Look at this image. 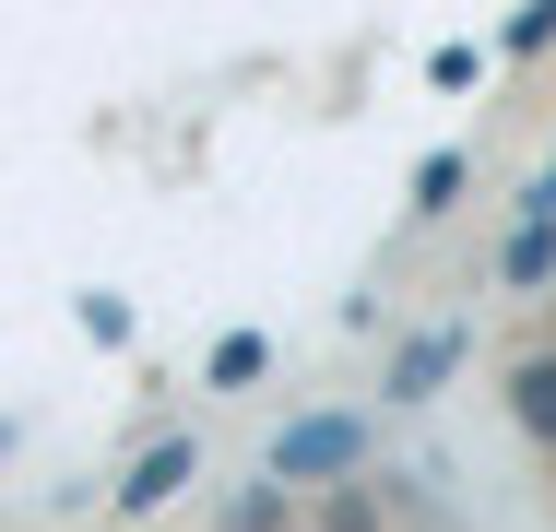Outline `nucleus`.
<instances>
[{
  "instance_id": "0eeeda50",
  "label": "nucleus",
  "mask_w": 556,
  "mask_h": 532,
  "mask_svg": "<svg viewBox=\"0 0 556 532\" xmlns=\"http://www.w3.org/2000/svg\"><path fill=\"white\" fill-rule=\"evenodd\" d=\"M497 48H521V60H533V48H556V0H533V12H509V24H497Z\"/></svg>"
},
{
  "instance_id": "f257e3e1",
  "label": "nucleus",
  "mask_w": 556,
  "mask_h": 532,
  "mask_svg": "<svg viewBox=\"0 0 556 532\" xmlns=\"http://www.w3.org/2000/svg\"><path fill=\"white\" fill-rule=\"evenodd\" d=\"M450 367H462V331H403V355H391V403H427V391H439Z\"/></svg>"
},
{
  "instance_id": "f03ea898",
  "label": "nucleus",
  "mask_w": 556,
  "mask_h": 532,
  "mask_svg": "<svg viewBox=\"0 0 556 532\" xmlns=\"http://www.w3.org/2000/svg\"><path fill=\"white\" fill-rule=\"evenodd\" d=\"M190 461H202V449H190V438H154V449H142V461H130V485H118V509H166V497H178V485H190Z\"/></svg>"
},
{
  "instance_id": "1a4fd4ad",
  "label": "nucleus",
  "mask_w": 556,
  "mask_h": 532,
  "mask_svg": "<svg viewBox=\"0 0 556 532\" xmlns=\"http://www.w3.org/2000/svg\"><path fill=\"white\" fill-rule=\"evenodd\" d=\"M450 190H462V154H427V166H415V202L439 213V202H450Z\"/></svg>"
},
{
  "instance_id": "423d86ee",
  "label": "nucleus",
  "mask_w": 556,
  "mask_h": 532,
  "mask_svg": "<svg viewBox=\"0 0 556 532\" xmlns=\"http://www.w3.org/2000/svg\"><path fill=\"white\" fill-rule=\"evenodd\" d=\"M261 367H273V343H261V331H225V343H214V391H249Z\"/></svg>"
},
{
  "instance_id": "9b49d317",
  "label": "nucleus",
  "mask_w": 556,
  "mask_h": 532,
  "mask_svg": "<svg viewBox=\"0 0 556 532\" xmlns=\"http://www.w3.org/2000/svg\"><path fill=\"white\" fill-rule=\"evenodd\" d=\"M0 449H12V426H0Z\"/></svg>"
},
{
  "instance_id": "20e7f679",
  "label": "nucleus",
  "mask_w": 556,
  "mask_h": 532,
  "mask_svg": "<svg viewBox=\"0 0 556 532\" xmlns=\"http://www.w3.org/2000/svg\"><path fill=\"white\" fill-rule=\"evenodd\" d=\"M497 273H509V284H545V273H556V225H545V213H521V225H509Z\"/></svg>"
},
{
  "instance_id": "9d476101",
  "label": "nucleus",
  "mask_w": 556,
  "mask_h": 532,
  "mask_svg": "<svg viewBox=\"0 0 556 532\" xmlns=\"http://www.w3.org/2000/svg\"><path fill=\"white\" fill-rule=\"evenodd\" d=\"M320 521H332V532H379V497H367V485H343V497L320 509Z\"/></svg>"
},
{
  "instance_id": "6e6552de",
  "label": "nucleus",
  "mask_w": 556,
  "mask_h": 532,
  "mask_svg": "<svg viewBox=\"0 0 556 532\" xmlns=\"http://www.w3.org/2000/svg\"><path fill=\"white\" fill-rule=\"evenodd\" d=\"M225 532H285V497H273V485H249V497L225 509Z\"/></svg>"
},
{
  "instance_id": "7ed1b4c3",
  "label": "nucleus",
  "mask_w": 556,
  "mask_h": 532,
  "mask_svg": "<svg viewBox=\"0 0 556 532\" xmlns=\"http://www.w3.org/2000/svg\"><path fill=\"white\" fill-rule=\"evenodd\" d=\"M355 449H367V438H355V426H343V415H308V426H296V438H285V449H273V461H285V473H343Z\"/></svg>"
},
{
  "instance_id": "39448f33",
  "label": "nucleus",
  "mask_w": 556,
  "mask_h": 532,
  "mask_svg": "<svg viewBox=\"0 0 556 532\" xmlns=\"http://www.w3.org/2000/svg\"><path fill=\"white\" fill-rule=\"evenodd\" d=\"M509 415L533 426V438H556V355H533V367L509 379Z\"/></svg>"
}]
</instances>
